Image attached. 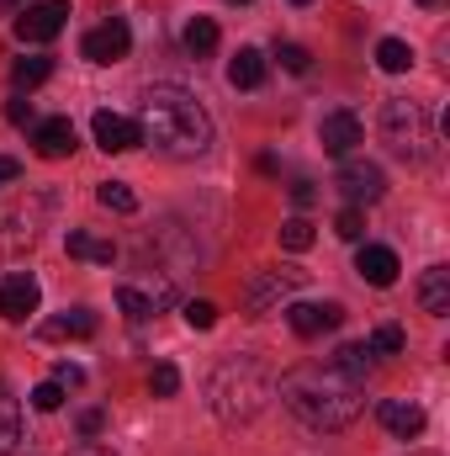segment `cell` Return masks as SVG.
Segmentation results:
<instances>
[{"instance_id": "2", "label": "cell", "mask_w": 450, "mask_h": 456, "mask_svg": "<svg viewBox=\"0 0 450 456\" xmlns=\"http://www.w3.org/2000/svg\"><path fill=\"white\" fill-rule=\"evenodd\" d=\"M138 138L170 159H197L213 149V117L186 86H149L138 102Z\"/></svg>"}, {"instance_id": "32", "label": "cell", "mask_w": 450, "mask_h": 456, "mask_svg": "<svg viewBox=\"0 0 450 456\" xmlns=\"http://www.w3.org/2000/svg\"><path fill=\"white\" fill-rule=\"evenodd\" d=\"M366 345H371L376 355H398V350H403V330H398V324H382V330H376Z\"/></svg>"}, {"instance_id": "41", "label": "cell", "mask_w": 450, "mask_h": 456, "mask_svg": "<svg viewBox=\"0 0 450 456\" xmlns=\"http://www.w3.org/2000/svg\"><path fill=\"white\" fill-rule=\"evenodd\" d=\"M228 5H249V0H228Z\"/></svg>"}, {"instance_id": "36", "label": "cell", "mask_w": 450, "mask_h": 456, "mask_svg": "<svg viewBox=\"0 0 450 456\" xmlns=\"http://www.w3.org/2000/svg\"><path fill=\"white\" fill-rule=\"evenodd\" d=\"M5 117H11L16 127H27V122H37V117H32V102H11V107H5Z\"/></svg>"}, {"instance_id": "40", "label": "cell", "mask_w": 450, "mask_h": 456, "mask_svg": "<svg viewBox=\"0 0 450 456\" xmlns=\"http://www.w3.org/2000/svg\"><path fill=\"white\" fill-rule=\"evenodd\" d=\"M419 5H440V0H419Z\"/></svg>"}, {"instance_id": "38", "label": "cell", "mask_w": 450, "mask_h": 456, "mask_svg": "<svg viewBox=\"0 0 450 456\" xmlns=\"http://www.w3.org/2000/svg\"><path fill=\"white\" fill-rule=\"evenodd\" d=\"M69 456H112V446H101V441H80Z\"/></svg>"}, {"instance_id": "29", "label": "cell", "mask_w": 450, "mask_h": 456, "mask_svg": "<svg viewBox=\"0 0 450 456\" xmlns=\"http://www.w3.org/2000/svg\"><path fill=\"white\" fill-rule=\"evenodd\" d=\"M32 409H37V414H53V409H64V387H59L53 377H48V382H37V387H32Z\"/></svg>"}, {"instance_id": "26", "label": "cell", "mask_w": 450, "mask_h": 456, "mask_svg": "<svg viewBox=\"0 0 450 456\" xmlns=\"http://www.w3.org/2000/svg\"><path fill=\"white\" fill-rule=\"evenodd\" d=\"M96 202H101L107 213H138V197H133L122 181H101V186H96Z\"/></svg>"}, {"instance_id": "44", "label": "cell", "mask_w": 450, "mask_h": 456, "mask_svg": "<svg viewBox=\"0 0 450 456\" xmlns=\"http://www.w3.org/2000/svg\"><path fill=\"white\" fill-rule=\"evenodd\" d=\"M419 456H435V452H419Z\"/></svg>"}, {"instance_id": "33", "label": "cell", "mask_w": 450, "mask_h": 456, "mask_svg": "<svg viewBox=\"0 0 450 456\" xmlns=\"http://www.w3.org/2000/svg\"><path fill=\"white\" fill-rule=\"evenodd\" d=\"M186 324L191 330H213L218 324V308L213 303H186Z\"/></svg>"}, {"instance_id": "8", "label": "cell", "mask_w": 450, "mask_h": 456, "mask_svg": "<svg viewBox=\"0 0 450 456\" xmlns=\"http://www.w3.org/2000/svg\"><path fill=\"white\" fill-rule=\"evenodd\" d=\"M286 324H292V335L318 340V335H329V330L344 324V308L339 303H292L286 308Z\"/></svg>"}, {"instance_id": "7", "label": "cell", "mask_w": 450, "mask_h": 456, "mask_svg": "<svg viewBox=\"0 0 450 456\" xmlns=\"http://www.w3.org/2000/svg\"><path fill=\"white\" fill-rule=\"evenodd\" d=\"M127 48H133V32H127V21H101V27H91L85 37H80V53L91 59V64H117V59H127Z\"/></svg>"}, {"instance_id": "3", "label": "cell", "mask_w": 450, "mask_h": 456, "mask_svg": "<svg viewBox=\"0 0 450 456\" xmlns=\"http://www.w3.org/2000/svg\"><path fill=\"white\" fill-rule=\"evenodd\" d=\"M207 398H213V414H218V419H228V425H244V419H254V414L265 409L270 382H265V371H260L249 355H238V361H223V366L213 371Z\"/></svg>"}, {"instance_id": "6", "label": "cell", "mask_w": 450, "mask_h": 456, "mask_svg": "<svg viewBox=\"0 0 450 456\" xmlns=\"http://www.w3.org/2000/svg\"><path fill=\"white\" fill-rule=\"evenodd\" d=\"M334 186L344 191V202H350V208H371V202H382V197H387V175H382L376 165H366V159H350V165L339 170Z\"/></svg>"}, {"instance_id": "31", "label": "cell", "mask_w": 450, "mask_h": 456, "mask_svg": "<svg viewBox=\"0 0 450 456\" xmlns=\"http://www.w3.org/2000/svg\"><path fill=\"white\" fill-rule=\"evenodd\" d=\"M281 244H286V249H308V244H313V224H308V218H286V224H281Z\"/></svg>"}, {"instance_id": "4", "label": "cell", "mask_w": 450, "mask_h": 456, "mask_svg": "<svg viewBox=\"0 0 450 456\" xmlns=\"http://www.w3.org/2000/svg\"><path fill=\"white\" fill-rule=\"evenodd\" d=\"M382 138H387V149H392L398 159H414V165H424V159L435 154L430 112H424L419 102H408V96H392V102L382 107Z\"/></svg>"}, {"instance_id": "19", "label": "cell", "mask_w": 450, "mask_h": 456, "mask_svg": "<svg viewBox=\"0 0 450 456\" xmlns=\"http://www.w3.org/2000/svg\"><path fill=\"white\" fill-rule=\"evenodd\" d=\"M329 361H334V366L344 371V377L366 382V377H371V366H376V350H371L366 340H355V345H339V350L329 355Z\"/></svg>"}, {"instance_id": "34", "label": "cell", "mask_w": 450, "mask_h": 456, "mask_svg": "<svg viewBox=\"0 0 450 456\" xmlns=\"http://www.w3.org/2000/svg\"><path fill=\"white\" fill-rule=\"evenodd\" d=\"M75 425H80V436H85V441H96V436L107 430V409H80V419H75Z\"/></svg>"}, {"instance_id": "12", "label": "cell", "mask_w": 450, "mask_h": 456, "mask_svg": "<svg viewBox=\"0 0 450 456\" xmlns=\"http://www.w3.org/2000/svg\"><path fill=\"white\" fill-rule=\"evenodd\" d=\"M91 133H96V143H101L107 154H127V149L143 143V138H138V122H133V117H117V112H96Z\"/></svg>"}, {"instance_id": "37", "label": "cell", "mask_w": 450, "mask_h": 456, "mask_svg": "<svg viewBox=\"0 0 450 456\" xmlns=\"http://www.w3.org/2000/svg\"><path fill=\"white\" fill-rule=\"evenodd\" d=\"M313 197H318V191H313V181H297V186H292V202H297V208H308Z\"/></svg>"}, {"instance_id": "14", "label": "cell", "mask_w": 450, "mask_h": 456, "mask_svg": "<svg viewBox=\"0 0 450 456\" xmlns=\"http://www.w3.org/2000/svg\"><path fill=\"white\" fill-rule=\"evenodd\" d=\"M318 138H324V154H350L355 143H360V117L355 112H329L324 117V127H318Z\"/></svg>"}, {"instance_id": "35", "label": "cell", "mask_w": 450, "mask_h": 456, "mask_svg": "<svg viewBox=\"0 0 450 456\" xmlns=\"http://www.w3.org/2000/svg\"><path fill=\"white\" fill-rule=\"evenodd\" d=\"M53 382H59V387H80V382H85V371H80L75 361H59V366H53Z\"/></svg>"}, {"instance_id": "20", "label": "cell", "mask_w": 450, "mask_h": 456, "mask_svg": "<svg viewBox=\"0 0 450 456\" xmlns=\"http://www.w3.org/2000/svg\"><path fill=\"white\" fill-rule=\"evenodd\" d=\"M181 48H186L191 59H207V53L218 48V21H213V16H191L186 32H181Z\"/></svg>"}, {"instance_id": "18", "label": "cell", "mask_w": 450, "mask_h": 456, "mask_svg": "<svg viewBox=\"0 0 450 456\" xmlns=\"http://www.w3.org/2000/svg\"><path fill=\"white\" fill-rule=\"evenodd\" d=\"M43 335H48V340H85V335H96V314H91V308H69V314L48 319Z\"/></svg>"}, {"instance_id": "17", "label": "cell", "mask_w": 450, "mask_h": 456, "mask_svg": "<svg viewBox=\"0 0 450 456\" xmlns=\"http://www.w3.org/2000/svg\"><path fill=\"white\" fill-rule=\"evenodd\" d=\"M292 287H302V271H292V265H281V271H270L265 281H254V287H249V308L260 314V308H265L270 297H286Z\"/></svg>"}, {"instance_id": "42", "label": "cell", "mask_w": 450, "mask_h": 456, "mask_svg": "<svg viewBox=\"0 0 450 456\" xmlns=\"http://www.w3.org/2000/svg\"><path fill=\"white\" fill-rule=\"evenodd\" d=\"M292 5H313V0H292Z\"/></svg>"}, {"instance_id": "24", "label": "cell", "mask_w": 450, "mask_h": 456, "mask_svg": "<svg viewBox=\"0 0 450 456\" xmlns=\"http://www.w3.org/2000/svg\"><path fill=\"white\" fill-rule=\"evenodd\" d=\"M48 75H53V59H43V53H32V59H16V64H11V80H16L21 91L43 86Z\"/></svg>"}, {"instance_id": "39", "label": "cell", "mask_w": 450, "mask_h": 456, "mask_svg": "<svg viewBox=\"0 0 450 456\" xmlns=\"http://www.w3.org/2000/svg\"><path fill=\"white\" fill-rule=\"evenodd\" d=\"M16 175H21V165H16V159H5V154H0V186H11V181H16Z\"/></svg>"}, {"instance_id": "22", "label": "cell", "mask_w": 450, "mask_h": 456, "mask_svg": "<svg viewBox=\"0 0 450 456\" xmlns=\"http://www.w3.org/2000/svg\"><path fill=\"white\" fill-rule=\"evenodd\" d=\"M21 446V409H16V398L0 387V456H16Z\"/></svg>"}, {"instance_id": "9", "label": "cell", "mask_w": 450, "mask_h": 456, "mask_svg": "<svg viewBox=\"0 0 450 456\" xmlns=\"http://www.w3.org/2000/svg\"><path fill=\"white\" fill-rule=\"evenodd\" d=\"M37 281L27 276V271H11V276H0V319H27V314H37Z\"/></svg>"}, {"instance_id": "21", "label": "cell", "mask_w": 450, "mask_h": 456, "mask_svg": "<svg viewBox=\"0 0 450 456\" xmlns=\"http://www.w3.org/2000/svg\"><path fill=\"white\" fill-rule=\"evenodd\" d=\"M64 249H69L75 260H96V265H112V260H117V244H112V239H96V233H80V228H75V233L64 239Z\"/></svg>"}, {"instance_id": "30", "label": "cell", "mask_w": 450, "mask_h": 456, "mask_svg": "<svg viewBox=\"0 0 450 456\" xmlns=\"http://www.w3.org/2000/svg\"><path fill=\"white\" fill-rule=\"evenodd\" d=\"M334 233L350 239V244H360V233H366V208H344V213L334 218Z\"/></svg>"}, {"instance_id": "27", "label": "cell", "mask_w": 450, "mask_h": 456, "mask_svg": "<svg viewBox=\"0 0 450 456\" xmlns=\"http://www.w3.org/2000/svg\"><path fill=\"white\" fill-rule=\"evenodd\" d=\"M276 59H281V69H292V75H308V69H313V53H308L302 43H281Z\"/></svg>"}, {"instance_id": "28", "label": "cell", "mask_w": 450, "mask_h": 456, "mask_svg": "<svg viewBox=\"0 0 450 456\" xmlns=\"http://www.w3.org/2000/svg\"><path fill=\"white\" fill-rule=\"evenodd\" d=\"M149 387H154V398H175V387H181V371H175L170 361H159V366L149 371Z\"/></svg>"}, {"instance_id": "1", "label": "cell", "mask_w": 450, "mask_h": 456, "mask_svg": "<svg viewBox=\"0 0 450 456\" xmlns=\"http://www.w3.org/2000/svg\"><path fill=\"white\" fill-rule=\"evenodd\" d=\"M281 403L308 430H344L366 409V382L344 377L334 361H302L281 377Z\"/></svg>"}, {"instance_id": "11", "label": "cell", "mask_w": 450, "mask_h": 456, "mask_svg": "<svg viewBox=\"0 0 450 456\" xmlns=\"http://www.w3.org/2000/svg\"><path fill=\"white\" fill-rule=\"evenodd\" d=\"M376 419H382V430L398 436V441H419V436H424V409H419V403L387 398V403H376Z\"/></svg>"}, {"instance_id": "23", "label": "cell", "mask_w": 450, "mask_h": 456, "mask_svg": "<svg viewBox=\"0 0 450 456\" xmlns=\"http://www.w3.org/2000/svg\"><path fill=\"white\" fill-rule=\"evenodd\" d=\"M376 64H382L387 75H403V69L414 64V48H408L403 37H382V43H376Z\"/></svg>"}, {"instance_id": "10", "label": "cell", "mask_w": 450, "mask_h": 456, "mask_svg": "<svg viewBox=\"0 0 450 456\" xmlns=\"http://www.w3.org/2000/svg\"><path fill=\"white\" fill-rule=\"evenodd\" d=\"M32 143H37V154L43 159H64V154H75V122L69 117H43V122H32Z\"/></svg>"}, {"instance_id": "43", "label": "cell", "mask_w": 450, "mask_h": 456, "mask_svg": "<svg viewBox=\"0 0 450 456\" xmlns=\"http://www.w3.org/2000/svg\"><path fill=\"white\" fill-rule=\"evenodd\" d=\"M0 5H16V0H0Z\"/></svg>"}, {"instance_id": "5", "label": "cell", "mask_w": 450, "mask_h": 456, "mask_svg": "<svg viewBox=\"0 0 450 456\" xmlns=\"http://www.w3.org/2000/svg\"><path fill=\"white\" fill-rule=\"evenodd\" d=\"M69 21V0H37L16 16V37L21 43H53Z\"/></svg>"}, {"instance_id": "13", "label": "cell", "mask_w": 450, "mask_h": 456, "mask_svg": "<svg viewBox=\"0 0 450 456\" xmlns=\"http://www.w3.org/2000/svg\"><path fill=\"white\" fill-rule=\"evenodd\" d=\"M355 271H360V276H366L371 287H392L403 265H398V255H392L387 244H366V249L355 255Z\"/></svg>"}, {"instance_id": "25", "label": "cell", "mask_w": 450, "mask_h": 456, "mask_svg": "<svg viewBox=\"0 0 450 456\" xmlns=\"http://www.w3.org/2000/svg\"><path fill=\"white\" fill-rule=\"evenodd\" d=\"M117 308H122L133 324H143V319L159 308V297H149V292H138V287H117Z\"/></svg>"}, {"instance_id": "15", "label": "cell", "mask_w": 450, "mask_h": 456, "mask_svg": "<svg viewBox=\"0 0 450 456\" xmlns=\"http://www.w3.org/2000/svg\"><path fill=\"white\" fill-rule=\"evenodd\" d=\"M419 308H424V314H435V319H446V314H450V271H446V265L424 271V281H419Z\"/></svg>"}, {"instance_id": "16", "label": "cell", "mask_w": 450, "mask_h": 456, "mask_svg": "<svg viewBox=\"0 0 450 456\" xmlns=\"http://www.w3.org/2000/svg\"><path fill=\"white\" fill-rule=\"evenodd\" d=\"M228 80H233L238 91H260V86H265V53H260V48H238L233 64H228Z\"/></svg>"}]
</instances>
